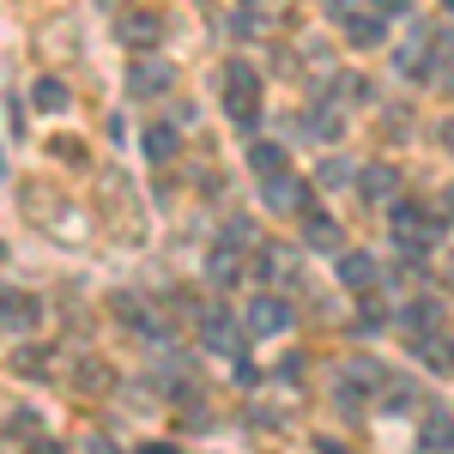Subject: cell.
Instances as JSON below:
<instances>
[{
	"mask_svg": "<svg viewBox=\"0 0 454 454\" xmlns=\"http://www.w3.org/2000/svg\"><path fill=\"white\" fill-rule=\"evenodd\" d=\"M303 243L321 248V254H340V248H346V237H340V224H333V218L309 212V218H303Z\"/></svg>",
	"mask_w": 454,
	"mask_h": 454,
	"instance_id": "cell-12",
	"label": "cell"
},
{
	"mask_svg": "<svg viewBox=\"0 0 454 454\" xmlns=\"http://www.w3.org/2000/svg\"><path fill=\"white\" fill-rule=\"evenodd\" d=\"M382 394H387V412H406V406H412V387L406 382H387Z\"/></svg>",
	"mask_w": 454,
	"mask_h": 454,
	"instance_id": "cell-22",
	"label": "cell"
},
{
	"mask_svg": "<svg viewBox=\"0 0 454 454\" xmlns=\"http://www.w3.org/2000/svg\"><path fill=\"white\" fill-rule=\"evenodd\" d=\"M55 152H61L67 164H85V145H79V140H55Z\"/></svg>",
	"mask_w": 454,
	"mask_h": 454,
	"instance_id": "cell-24",
	"label": "cell"
},
{
	"mask_svg": "<svg viewBox=\"0 0 454 454\" xmlns=\"http://www.w3.org/2000/svg\"><path fill=\"white\" fill-rule=\"evenodd\" d=\"M176 152H182V128H176V121H145L140 128V158L145 164H176Z\"/></svg>",
	"mask_w": 454,
	"mask_h": 454,
	"instance_id": "cell-8",
	"label": "cell"
},
{
	"mask_svg": "<svg viewBox=\"0 0 454 454\" xmlns=\"http://www.w3.org/2000/svg\"><path fill=\"white\" fill-rule=\"evenodd\" d=\"M36 406H19V412H6V424H0V436H6V442H19V436H36Z\"/></svg>",
	"mask_w": 454,
	"mask_h": 454,
	"instance_id": "cell-19",
	"label": "cell"
},
{
	"mask_svg": "<svg viewBox=\"0 0 454 454\" xmlns=\"http://www.w3.org/2000/svg\"><path fill=\"white\" fill-rule=\"evenodd\" d=\"M261 200H267V212H279V218H309L315 212V194H309V182H297V176H261Z\"/></svg>",
	"mask_w": 454,
	"mask_h": 454,
	"instance_id": "cell-2",
	"label": "cell"
},
{
	"mask_svg": "<svg viewBox=\"0 0 454 454\" xmlns=\"http://www.w3.org/2000/svg\"><path fill=\"white\" fill-rule=\"evenodd\" d=\"M31 109H36V115H67V109H73V85H67V79H55V73H43V79L31 85Z\"/></svg>",
	"mask_w": 454,
	"mask_h": 454,
	"instance_id": "cell-9",
	"label": "cell"
},
{
	"mask_svg": "<svg viewBox=\"0 0 454 454\" xmlns=\"http://www.w3.org/2000/svg\"><path fill=\"white\" fill-rule=\"evenodd\" d=\"M333 279L364 297L370 285L382 279V267H376V254H364V248H340V254H333Z\"/></svg>",
	"mask_w": 454,
	"mask_h": 454,
	"instance_id": "cell-5",
	"label": "cell"
},
{
	"mask_svg": "<svg viewBox=\"0 0 454 454\" xmlns=\"http://www.w3.org/2000/svg\"><path fill=\"white\" fill-rule=\"evenodd\" d=\"M12 370H19V376H49V370H55V351L49 346H19L12 351Z\"/></svg>",
	"mask_w": 454,
	"mask_h": 454,
	"instance_id": "cell-15",
	"label": "cell"
},
{
	"mask_svg": "<svg viewBox=\"0 0 454 454\" xmlns=\"http://www.w3.org/2000/svg\"><path fill=\"white\" fill-rule=\"evenodd\" d=\"M406 321H412L419 333H430V327L442 321V303H436V297H412V303H406Z\"/></svg>",
	"mask_w": 454,
	"mask_h": 454,
	"instance_id": "cell-20",
	"label": "cell"
},
{
	"mask_svg": "<svg viewBox=\"0 0 454 454\" xmlns=\"http://www.w3.org/2000/svg\"><path fill=\"white\" fill-rule=\"evenodd\" d=\"M43 321V303L31 291H0V333H36Z\"/></svg>",
	"mask_w": 454,
	"mask_h": 454,
	"instance_id": "cell-7",
	"label": "cell"
},
{
	"mask_svg": "<svg viewBox=\"0 0 454 454\" xmlns=\"http://www.w3.org/2000/svg\"><path fill=\"white\" fill-rule=\"evenodd\" d=\"M376 12L382 19H406V0H376Z\"/></svg>",
	"mask_w": 454,
	"mask_h": 454,
	"instance_id": "cell-25",
	"label": "cell"
},
{
	"mask_svg": "<svg viewBox=\"0 0 454 454\" xmlns=\"http://www.w3.org/2000/svg\"><path fill=\"white\" fill-rule=\"evenodd\" d=\"M351 176H357V164H351L346 152H333V158H321V188H346Z\"/></svg>",
	"mask_w": 454,
	"mask_h": 454,
	"instance_id": "cell-18",
	"label": "cell"
},
{
	"mask_svg": "<svg viewBox=\"0 0 454 454\" xmlns=\"http://www.w3.org/2000/svg\"><path fill=\"white\" fill-rule=\"evenodd\" d=\"M224 115H231L243 134L261 121V73L248 67V61H231V67H224Z\"/></svg>",
	"mask_w": 454,
	"mask_h": 454,
	"instance_id": "cell-1",
	"label": "cell"
},
{
	"mask_svg": "<svg viewBox=\"0 0 454 454\" xmlns=\"http://www.w3.org/2000/svg\"><path fill=\"white\" fill-rule=\"evenodd\" d=\"M436 140H442V152H454V121H442V128H436Z\"/></svg>",
	"mask_w": 454,
	"mask_h": 454,
	"instance_id": "cell-26",
	"label": "cell"
},
{
	"mask_svg": "<svg viewBox=\"0 0 454 454\" xmlns=\"http://www.w3.org/2000/svg\"><path fill=\"white\" fill-rule=\"evenodd\" d=\"M357 188H364V200H370V207H387V200H394V188H400V176H394V164H370V170L357 176Z\"/></svg>",
	"mask_w": 454,
	"mask_h": 454,
	"instance_id": "cell-11",
	"label": "cell"
},
{
	"mask_svg": "<svg viewBox=\"0 0 454 454\" xmlns=\"http://www.w3.org/2000/svg\"><path fill=\"white\" fill-rule=\"evenodd\" d=\"M109 309H115V321H128L134 333H145V340H164V321H158V309H152V303L140 309V297H115Z\"/></svg>",
	"mask_w": 454,
	"mask_h": 454,
	"instance_id": "cell-10",
	"label": "cell"
},
{
	"mask_svg": "<svg viewBox=\"0 0 454 454\" xmlns=\"http://www.w3.org/2000/svg\"><path fill=\"white\" fill-rule=\"evenodd\" d=\"M79 387H109V370L104 364H85V370H79Z\"/></svg>",
	"mask_w": 454,
	"mask_h": 454,
	"instance_id": "cell-23",
	"label": "cell"
},
{
	"mask_svg": "<svg viewBox=\"0 0 454 454\" xmlns=\"http://www.w3.org/2000/svg\"><path fill=\"white\" fill-rule=\"evenodd\" d=\"M200 346L218 351V357H237V351H243V315L207 309V315H200Z\"/></svg>",
	"mask_w": 454,
	"mask_h": 454,
	"instance_id": "cell-4",
	"label": "cell"
},
{
	"mask_svg": "<svg viewBox=\"0 0 454 454\" xmlns=\"http://www.w3.org/2000/svg\"><path fill=\"white\" fill-rule=\"evenodd\" d=\"M0 176H6V152H0Z\"/></svg>",
	"mask_w": 454,
	"mask_h": 454,
	"instance_id": "cell-27",
	"label": "cell"
},
{
	"mask_svg": "<svg viewBox=\"0 0 454 454\" xmlns=\"http://www.w3.org/2000/svg\"><path fill=\"white\" fill-rule=\"evenodd\" d=\"M419 357L430 364V370H454V340H442V333H424V340H419Z\"/></svg>",
	"mask_w": 454,
	"mask_h": 454,
	"instance_id": "cell-17",
	"label": "cell"
},
{
	"mask_svg": "<svg viewBox=\"0 0 454 454\" xmlns=\"http://www.w3.org/2000/svg\"><path fill=\"white\" fill-rule=\"evenodd\" d=\"M285 327H291V303H285L279 291H261V297L243 303V333H254V340H279Z\"/></svg>",
	"mask_w": 454,
	"mask_h": 454,
	"instance_id": "cell-3",
	"label": "cell"
},
{
	"mask_svg": "<svg viewBox=\"0 0 454 454\" xmlns=\"http://www.w3.org/2000/svg\"><path fill=\"white\" fill-rule=\"evenodd\" d=\"M0 261H6V243H0Z\"/></svg>",
	"mask_w": 454,
	"mask_h": 454,
	"instance_id": "cell-29",
	"label": "cell"
},
{
	"mask_svg": "<svg viewBox=\"0 0 454 454\" xmlns=\"http://www.w3.org/2000/svg\"><path fill=\"white\" fill-rule=\"evenodd\" d=\"M170 85H176V67L158 61V55H140V61L128 67V91H134V98H164Z\"/></svg>",
	"mask_w": 454,
	"mask_h": 454,
	"instance_id": "cell-6",
	"label": "cell"
},
{
	"mask_svg": "<svg viewBox=\"0 0 454 454\" xmlns=\"http://www.w3.org/2000/svg\"><path fill=\"white\" fill-rule=\"evenodd\" d=\"M449 19H454V0H449Z\"/></svg>",
	"mask_w": 454,
	"mask_h": 454,
	"instance_id": "cell-30",
	"label": "cell"
},
{
	"mask_svg": "<svg viewBox=\"0 0 454 454\" xmlns=\"http://www.w3.org/2000/svg\"><path fill=\"white\" fill-rule=\"evenodd\" d=\"M98 6H115V0H98Z\"/></svg>",
	"mask_w": 454,
	"mask_h": 454,
	"instance_id": "cell-28",
	"label": "cell"
},
{
	"mask_svg": "<svg viewBox=\"0 0 454 454\" xmlns=\"http://www.w3.org/2000/svg\"><path fill=\"white\" fill-rule=\"evenodd\" d=\"M248 170H254V176H273V170H285V145H273V140H254V145H248Z\"/></svg>",
	"mask_w": 454,
	"mask_h": 454,
	"instance_id": "cell-16",
	"label": "cell"
},
{
	"mask_svg": "<svg viewBox=\"0 0 454 454\" xmlns=\"http://www.w3.org/2000/svg\"><path fill=\"white\" fill-rule=\"evenodd\" d=\"M364 382H370V376H357V370H346V376L333 382V412H340V419H357V412H364Z\"/></svg>",
	"mask_w": 454,
	"mask_h": 454,
	"instance_id": "cell-14",
	"label": "cell"
},
{
	"mask_svg": "<svg viewBox=\"0 0 454 454\" xmlns=\"http://www.w3.org/2000/svg\"><path fill=\"white\" fill-rule=\"evenodd\" d=\"M424 442H430V449H454V419L449 412H436V419L424 424Z\"/></svg>",
	"mask_w": 454,
	"mask_h": 454,
	"instance_id": "cell-21",
	"label": "cell"
},
{
	"mask_svg": "<svg viewBox=\"0 0 454 454\" xmlns=\"http://www.w3.org/2000/svg\"><path fill=\"white\" fill-rule=\"evenodd\" d=\"M121 36H128V49H152V43L164 36V19H158V12H128V19H121Z\"/></svg>",
	"mask_w": 454,
	"mask_h": 454,
	"instance_id": "cell-13",
	"label": "cell"
}]
</instances>
